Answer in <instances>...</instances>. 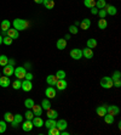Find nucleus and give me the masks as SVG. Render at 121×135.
I'll return each instance as SVG.
<instances>
[{"label": "nucleus", "mask_w": 121, "mask_h": 135, "mask_svg": "<svg viewBox=\"0 0 121 135\" xmlns=\"http://www.w3.org/2000/svg\"><path fill=\"white\" fill-rule=\"evenodd\" d=\"M59 132H61V130H59L57 127H53V128H50V129H49L47 134H49V135H59Z\"/></svg>", "instance_id": "33"}, {"label": "nucleus", "mask_w": 121, "mask_h": 135, "mask_svg": "<svg viewBox=\"0 0 121 135\" xmlns=\"http://www.w3.org/2000/svg\"><path fill=\"white\" fill-rule=\"evenodd\" d=\"M81 51H82V56H85V59H92L93 57V51L90 47H86V49H84Z\"/></svg>", "instance_id": "19"}, {"label": "nucleus", "mask_w": 121, "mask_h": 135, "mask_svg": "<svg viewBox=\"0 0 121 135\" xmlns=\"http://www.w3.org/2000/svg\"><path fill=\"white\" fill-rule=\"evenodd\" d=\"M106 5H107V1H106V0H97V1H96V7L98 10L104 9V7H106Z\"/></svg>", "instance_id": "29"}, {"label": "nucleus", "mask_w": 121, "mask_h": 135, "mask_svg": "<svg viewBox=\"0 0 121 135\" xmlns=\"http://www.w3.org/2000/svg\"><path fill=\"white\" fill-rule=\"evenodd\" d=\"M24 117H25V118H27V119L31 120V119H33V117H34V113H33V111H30V110H27V111H25V114H24Z\"/></svg>", "instance_id": "39"}, {"label": "nucleus", "mask_w": 121, "mask_h": 135, "mask_svg": "<svg viewBox=\"0 0 121 135\" xmlns=\"http://www.w3.org/2000/svg\"><path fill=\"white\" fill-rule=\"evenodd\" d=\"M69 32H70L71 34H76V33H78V28H76V26L75 25L70 26V27H69Z\"/></svg>", "instance_id": "44"}, {"label": "nucleus", "mask_w": 121, "mask_h": 135, "mask_svg": "<svg viewBox=\"0 0 121 135\" xmlns=\"http://www.w3.org/2000/svg\"><path fill=\"white\" fill-rule=\"evenodd\" d=\"M107 113L112 114V116H116V114L120 113V108L118 106H115V105H112V106L107 107Z\"/></svg>", "instance_id": "6"}, {"label": "nucleus", "mask_w": 121, "mask_h": 135, "mask_svg": "<svg viewBox=\"0 0 121 135\" xmlns=\"http://www.w3.org/2000/svg\"><path fill=\"white\" fill-rule=\"evenodd\" d=\"M97 15H99L101 18H106L107 12H106V10L104 9H101V10H98V13H97Z\"/></svg>", "instance_id": "43"}, {"label": "nucleus", "mask_w": 121, "mask_h": 135, "mask_svg": "<svg viewBox=\"0 0 121 135\" xmlns=\"http://www.w3.org/2000/svg\"><path fill=\"white\" fill-rule=\"evenodd\" d=\"M57 77L56 75H53V74H50V75H47V78H46V83L50 86H53V85H56V83H57Z\"/></svg>", "instance_id": "11"}, {"label": "nucleus", "mask_w": 121, "mask_h": 135, "mask_svg": "<svg viewBox=\"0 0 121 135\" xmlns=\"http://www.w3.org/2000/svg\"><path fill=\"white\" fill-rule=\"evenodd\" d=\"M24 106L27 107V110H31V107L34 106V101L31 100V99H27L24 101Z\"/></svg>", "instance_id": "34"}, {"label": "nucleus", "mask_w": 121, "mask_h": 135, "mask_svg": "<svg viewBox=\"0 0 121 135\" xmlns=\"http://www.w3.org/2000/svg\"><path fill=\"white\" fill-rule=\"evenodd\" d=\"M34 1H35V3H36V4H43V1H44V0H34Z\"/></svg>", "instance_id": "49"}, {"label": "nucleus", "mask_w": 121, "mask_h": 135, "mask_svg": "<svg viewBox=\"0 0 121 135\" xmlns=\"http://www.w3.org/2000/svg\"><path fill=\"white\" fill-rule=\"evenodd\" d=\"M64 39H65V40H67V39H70V34H67V35H65Z\"/></svg>", "instance_id": "50"}, {"label": "nucleus", "mask_w": 121, "mask_h": 135, "mask_svg": "<svg viewBox=\"0 0 121 135\" xmlns=\"http://www.w3.org/2000/svg\"><path fill=\"white\" fill-rule=\"evenodd\" d=\"M90 26H91V20H88V18H85L80 22V27H81V29H84V31L90 28Z\"/></svg>", "instance_id": "20"}, {"label": "nucleus", "mask_w": 121, "mask_h": 135, "mask_svg": "<svg viewBox=\"0 0 121 135\" xmlns=\"http://www.w3.org/2000/svg\"><path fill=\"white\" fill-rule=\"evenodd\" d=\"M45 94H46V98H49V99L56 98V90H55V88H46Z\"/></svg>", "instance_id": "15"}, {"label": "nucleus", "mask_w": 121, "mask_h": 135, "mask_svg": "<svg viewBox=\"0 0 121 135\" xmlns=\"http://www.w3.org/2000/svg\"><path fill=\"white\" fill-rule=\"evenodd\" d=\"M96 113L99 117H104V114H107V107L106 106H98L96 108Z\"/></svg>", "instance_id": "21"}, {"label": "nucleus", "mask_w": 121, "mask_h": 135, "mask_svg": "<svg viewBox=\"0 0 121 135\" xmlns=\"http://www.w3.org/2000/svg\"><path fill=\"white\" fill-rule=\"evenodd\" d=\"M87 47H90V49H94L97 46V40L96 39H88L87 40Z\"/></svg>", "instance_id": "31"}, {"label": "nucleus", "mask_w": 121, "mask_h": 135, "mask_svg": "<svg viewBox=\"0 0 121 135\" xmlns=\"http://www.w3.org/2000/svg\"><path fill=\"white\" fill-rule=\"evenodd\" d=\"M56 127L59 129V130H65L67 127H68V123L65 119H59L58 122H56Z\"/></svg>", "instance_id": "14"}, {"label": "nucleus", "mask_w": 121, "mask_h": 135, "mask_svg": "<svg viewBox=\"0 0 121 135\" xmlns=\"http://www.w3.org/2000/svg\"><path fill=\"white\" fill-rule=\"evenodd\" d=\"M27 27H28V22L25 20L16 18L13 21V28L17 31H24V29H27Z\"/></svg>", "instance_id": "1"}, {"label": "nucleus", "mask_w": 121, "mask_h": 135, "mask_svg": "<svg viewBox=\"0 0 121 135\" xmlns=\"http://www.w3.org/2000/svg\"><path fill=\"white\" fill-rule=\"evenodd\" d=\"M41 107H43L44 110H49L51 107V102L49 100H46V99H44L43 102H41Z\"/></svg>", "instance_id": "36"}, {"label": "nucleus", "mask_w": 121, "mask_h": 135, "mask_svg": "<svg viewBox=\"0 0 121 135\" xmlns=\"http://www.w3.org/2000/svg\"><path fill=\"white\" fill-rule=\"evenodd\" d=\"M46 116L49 117V118H51V119H56L57 117H58V113H57L56 110H52V108H49V110H46Z\"/></svg>", "instance_id": "17"}, {"label": "nucleus", "mask_w": 121, "mask_h": 135, "mask_svg": "<svg viewBox=\"0 0 121 135\" xmlns=\"http://www.w3.org/2000/svg\"><path fill=\"white\" fill-rule=\"evenodd\" d=\"M101 86L104 89H110L113 88V79L112 77H103L101 79Z\"/></svg>", "instance_id": "2"}, {"label": "nucleus", "mask_w": 121, "mask_h": 135, "mask_svg": "<svg viewBox=\"0 0 121 135\" xmlns=\"http://www.w3.org/2000/svg\"><path fill=\"white\" fill-rule=\"evenodd\" d=\"M104 122L107 123V124H113L114 123V116H112V114H109V113H107V114H104Z\"/></svg>", "instance_id": "26"}, {"label": "nucleus", "mask_w": 121, "mask_h": 135, "mask_svg": "<svg viewBox=\"0 0 121 135\" xmlns=\"http://www.w3.org/2000/svg\"><path fill=\"white\" fill-rule=\"evenodd\" d=\"M24 79H28V80H31V79H33V74H31V73H25Z\"/></svg>", "instance_id": "47"}, {"label": "nucleus", "mask_w": 121, "mask_h": 135, "mask_svg": "<svg viewBox=\"0 0 121 135\" xmlns=\"http://www.w3.org/2000/svg\"><path fill=\"white\" fill-rule=\"evenodd\" d=\"M91 13H92V15H97V13H98V9H97L96 6L91 7Z\"/></svg>", "instance_id": "46"}, {"label": "nucleus", "mask_w": 121, "mask_h": 135, "mask_svg": "<svg viewBox=\"0 0 121 135\" xmlns=\"http://www.w3.org/2000/svg\"><path fill=\"white\" fill-rule=\"evenodd\" d=\"M10 84H11V82H10V78L7 75L0 77V86H1V88H7Z\"/></svg>", "instance_id": "8"}, {"label": "nucleus", "mask_w": 121, "mask_h": 135, "mask_svg": "<svg viewBox=\"0 0 121 135\" xmlns=\"http://www.w3.org/2000/svg\"><path fill=\"white\" fill-rule=\"evenodd\" d=\"M4 119H5V122L11 123L13 120V114L11 112H6L5 114H4Z\"/></svg>", "instance_id": "30"}, {"label": "nucleus", "mask_w": 121, "mask_h": 135, "mask_svg": "<svg viewBox=\"0 0 121 135\" xmlns=\"http://www.w3.org/2000/svg\"><path fill=\"white\" fill-rule=\"evenodd\" d=\"M43 4L46 9H53V6H55V0H44Z\"/></svg>", "instance_id": "25"}, {"label": "nucleus", "mask_w": 121, "mask_h": 135, "mask_svg": "<svg viewBox=\"0 0 121 135\" xmlns=\"http://www.w3.org/2000/svg\"><path fill=\"white\" fill-rule=\"evenodd\" d=\"M22 120H23V117H22L21 114H15V116H13V120L11 122V126H12L13 128H16Z\"/></svg>", "instance_id": "12"}, {"label": "nucleus", "mask_w": 121, "mask_h": 135, "mask_svg": "<svg viewBox=\"0 0 121 135\" xmlns=\"http://www.w3.org/2000/svg\"><path fill=\"white\" fill-rule=\"evenodd\" d=\"M67 82H65V79H58L56 83V86L58 90H64L65 88H67Z\"/></svg>", "instance_id": "18"}, {"label": "nucleus", "mask_w": 121, "mask_h": 135, "mask_svg": "<svg viewBox=\"0 0 121 135\" xmlns=\"http://www.w3.org/2000/svg\"><path fill=\"white\" fill-rule=\"evenodd\" d=\"M0 27H1V31L3 32H6L7 29L11 27V23H10V21H7V20H4L3 22H1V26H0Z\"/></svg>", "instance_id": "24"}, {"label": "nucleus", "mask_w": 121, "mask_h": 135, "mask_svg": "<svg viewBox=\"0 0 121 135\" xmlns=\"http://www.w3.org/2000/svg\"><path fill=\"white\" fill-rule=\"evenodd\" d=\"M45 124V127H46L47 129H50V128H53V127H56V120L55 119H51V118H49V119L46 120V122L44 123Z\"/></svg>", "instance_id": "27"}, {"label": "nucleus", "mask_w": 121, "mask_h": 135, "mask_svg": "<svg viewBox=\"0 0 121 135\" xmlns=\"http://www.w3.org/2000/svg\"><path fill=\"white\" fill-rule=\"evenodd\" d=\"M31 110H33V113H34V116H41V113H43V107L39 106V105H35L31 107Z\"/></svg>", "instance_id": "22"}, {"label": "nucleus", "mask_w": 121, "mask_h": 135, "mask_svg": "<svg viewBox=\"0 0 121 135\" xmlns=\"http://www.w3.org/2000/svg\"><path fill=\"white\" fill-rule=\"evenodd\" d=\"M113 85H114L115 88H120V86H121V80H120V79L113 80Z\"/></svg>", "instance_id": "45"}, {"label": "nucleus", "mask_w": 121, "mask_h": 135, "mask_svg": "<svg viewBox=\"0 0 121 135\" xmlns=\"http://www.w3.org/2000/svg\"><path fill=\"white\" fill-rule=\"evenodd\" d=\"M3 72H4V74H5V75L10 77V75H12L13 72H15V67H13L12 65H9V63H7L6 66H4Z\"/></svg>", "instance_id": "7"}, {"label": "nucleus", "mask_w": 121, "mask_h": 135, "mask_svg": "<svg viewBox=\"0 0 121 135\" xmlns=\"http://www.w3.org/2000/svg\"><path fill=\"white\" fill-rule=\"evenodd\" d=\"M106 12L107 15H116V12H118V10H116V7L113 6V5H106Z\"/></svg>", "instance_id": "16"}, {"label": "nucleus", "mask_w": 121, "mask_h": 135, "mask_svg": "<svg viewBox=\"0 0 121 135\" xmlns=\"http://www.w3.org/2000/svg\"><path fill=\"white\" fill-rule=\"evenodd\" d=\"M84 4H85V6L86 7L91 9V7L96 6V0H84Z\"/></svg>", "instance_id": "32"}, {"label": "nucleus", "mask_w": 121, "mask_h": 135, "mask_svg": "<svg viewBox=\"0 0 121 135\" xmlns=\"http://www.w3.org/2000/svg\"><path fill=\"white\" fill-rule=\"evenodd\" d=\"M7 63H9V65H12V66H13V65H15V61H13V60H10V59H9V62H7Z\"/></svg>", "instance_id": "48"}, {"label": "nucleus", "mask_w": 121, "mask_h": 135, "mask_svg": "<svg viewBox=\"0 0 121 135\" xmlns=\"http://www.w3.org/2000/svg\"><path fill=\"white\" fill-rule=\"evenodd\" d=\"M25 73H27V71H25L24 67H17V68H15V72H13V74L16 75V78H17V79L22 80V79H24Z\"/></svg>", "instance_id": "3"}, {"label": "nucleus", "mask_w": 121, "mask_h": 135, "mask_svg": "<svg viewBox=\"0 0 121 135\" xmlns=\"http://www.w3.org/2000/svg\"><path fill=\"white\" fill-rule=\"evenodd\" d=\"M5 130H6V122H5V120H1V122H0V134L4 133Z\"/></svg>", "instance_id": "41"}, {"label": "nucleus", "mask_w": 121, "mask_h": 135, "mask_svg": "<svg viewBox=\"0 0 121 135\" xmlns=\"http://www.w3.org/2000/svg\"><path fill=\"white\" fill-rule=\"evenodd\" d=\"M21 85H22V80H19V79H16L15 82L12 83V88L15 89V90H18V89H21Z\"/></svg>", "instance_id": "37"}, {"label": "nucleus", "mask_w": 121, "mask_h": 135, "mask_svg": "<svg viewBox=\"0 0 121 135\" xmlns=\"http://www.w3.org/2000/svg\"><path fill=\"white\" fill-rule=\"evenodd\" d=\"M98 27H99V29H106L107 27H108L107 20L106 18H101L99 21H98Z\"/></svg>", "instance_id": "28"}, {"label": "nucleus", "mask_w": 121, "mask_h": 135, "mask_svg": "<svg viewBox=\"0 0 121 135\" xmlns=\"http://www.w3.org/2000/svg\"><path fill=\"white\" fill-rule=\"evenodd\" d=\"M56 77H57V79H64L65 78V72L62 71V69H58V71L56 72Z\"/></svg>", "instance_id": "38"}, {"label": "nucleus", "mask_w": 121, "mask_h": 135, "mask_svg": "<svg viewBox=\"0 0 121 135\" xmlns=\"http://www.w3.org/2000/svg\"><path fill=\"white\" fill-rule=\"evenodd\" d=\"M34 128V126H33V122L29 119H27L23 124H22V129L24 130V132H30L31 129Z\"/></svg>", "instance_id": "10"}, {"label": "nucleus", "mask_w": 121, "mask_h": 135, "mask_svg": "<svg viewBox=\"0 0 121 135\" xmlns=\"http://www.w3.org/2000/svg\"><path fill=\"white\" fill-rule=\"evenodd\" d=\"M6 32H7V35H9L10 38H12V39H17V38L19 37L18 31L15 29V28H9Z\"/></svg>", "instance_id": "13"}, {"label": "nucleus", "mask_w": 121, "mask_h": 135, "mask_svg": "<svg viewBox=\"0 0 121 135\" xmlns=\"http://www.w3.org/2000/svg\"><path fill=\"white\" fill-rule=\"evenodd\" d=\"M70 56H71V59H74V60H80L81 57H82V51H81L80 49H71Z\"/></svg>", "instance_id": "4"}, {"label": "nucleus", "mask_w": 121, "mask_h": 135, "mask_svg": "<svg viewBox=\"0 0 121 135\" xmlns=\"http://www.w3.org/2000/svg\"><path fill=\"white\" fill-rule=\"evenodd\" d=\"M7 62H9V59L5 55H0V66H6Z\"/></svg>", "instance_id": "35"}, {"label": "nucleus", "mask_w": 121, "mask_h": 135, "mask_svg": "<svg viewBox=\"0 0 121 135\" xmlns=\"http://www.w3.org/2000/svg\"><path fill=\"white\" fill-rule=\"evenodd\" d=\"M21 89H23V91H30L33 89V84H31V80H28V79H24L22 82Z\"/></svg>", "instance_id": "5"}, {"label": "nucleus", "mask_w": 121, "mask_h": 135, "mask_svg": "<svg viewBox=\"0 0 121 135\" xmlns=\"http://www.w3.org/2000/svg\"><path fill=\"white\" fill-rule=\"evenodd\" d=\"M12 40H13V39H12V38H10L9 35H7V37H5V38H3V43L5 45H11V44H12Z\"/></svg>", "instance_id": "40"}, {"label": "nucleus", "mask_w": 121, "mask_h": 135, "mask_svg": "<svg viewBox=\"0 0 121 135\" xmlns=\"http://www.w3.org/2000/svg\"><path fill=\"white\" fill-rule=\"evenodd\" d=\"M31 122H33V126L36 127V128H41V127L44 126V120L40 118V116L33 117V119H31Z\"/></svg>", "instance_id": "9"}, {"label": "nucleus", "mask_w": 121, "mask_h": 135, "mask_svg": "<svg viewBox=\"0 0 121 135\" xmlns=\"http://www.w3.org/2000/svg\"><path fill=\"white\" fill-rule=\"evenodd\" d=\"M120 77H121V73H120V71H115V72L113 73V77H112V79H113V80H116V79H120Z\"/></svg>", "instance_id": "42"}, {"label": "nucleus", "mask_w": 121, "mask_h": 135, "mask_svg": "<svg viewBox=\"0 0 121 135\" xmlns=\"http://www.w3.org/2000/svg\"><path fill=\"white\" fill-rule=\"evenodd\" d=\"M0 77H1V75H0Z\"/></svg>", "instance_id": "52"}, {"label": "nucleus", "mask_w": 121, "mask_h": 135, "mask_svg": "<svg viewBox=\"0 0 121 135\" xmlns=\"http://www.w3.org/2000/svg\"><path fill=\"white\" fill-rule=\"evenodd\" d=\"M1 43H3V37L0 35V44H1Z\"/></svg>", "instance_id": "51"}, {"label": "nucleus", "mask_w": 121, "mask_h": 135, "mask_svg": "<svg viewBox=\"0 0 121 135\" xmlns=\"http://www.w3.org/2000/svg\"><path fill=\"white\" fill-rule=\"evenodd\" d=\"M56 45H57V49L63 50V49L67 47V40H65V39H58L57 43H56Z\"/></svg>", "instance_id": "23"}]
</instances>
